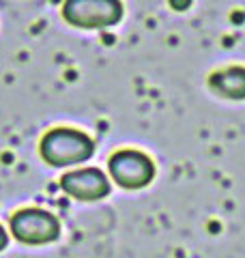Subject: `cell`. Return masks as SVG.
I'll use <instances>...</instances> for the list:
<instances>
[{
  "label": "cell",
  "instance_id": "1",
  "mask_svg": "<svg viewBox=\"0 0 245 258\" xmlns=\"http://www.w3.org/2000/svg\"><path fill=\"white\" fill-rule=\"evenodd\" d=\"M39 151H41V157L50 166L63 168V166H73L91 159L95 153V142L86 134L78 132V129L58 127V129H50L41 138Z\"/></svg>",
  "mask_w": 245,
  "mask_h": 258
},
{
  "label": "cell",
  "instance_id": "2",
  "mask_svg": "<svg viewBox=\"0 0 245 258\" xmlns=\"http://www.w3.org/2000/svg\"><path fill=\"white\" fill-rule=\"evenodd\" d=\"M63 18L76 28H108L122 18L120 0H65Z\"/></svg>",
  "mask_w": 245,
  "mask_h": 258
},
{
  "label": "cell",
  "instance_id": "3",
  "mask_svg": "<svg viewBox=\"0 0 245 258\" xmlns=\"http://www.w3.org/2000/svg\"><path fill=\"white\" fill-rule=\"evenodd\" d=\"M13 237L26 245L52 243L60 235V224L56 215L41 209H22L11 217Z\"/></svg>",
  "mask_w": 245,
  "mask_h": 258
},
{
  "label": "cell",
  "instance_id": "4",
  "mask_svg": "<svg viewBox=\"0 0 245 258\" xmlns=\"http://www.w3.org/2000/svg\"><path fill=\"white\" fill-rule=\"evenodd\" d=\"M110 174L120 187L125 189H140L146 187L153 176H155V166L149 155L134 149H122L116 151L110 157Z\"/></svg>",
  "mask_w": 245,
  "mask_h": 258
},
{
  "label": "cell",
  "instance_id": "5",
  "mask_svg": "<svg viewBox=\"0 0 245 258\" xmlns=\"http://www.w3.org/2000/svg\"><path fill=\"white\" fill-rule=\"evenodd\" d=\"M60 187L65 194L78 200H101L110 194V181L99 168H80L67 172L60 179Z\"/></svg>",
  "mask_w": 245,
  "mask_h": 258
},
{
  "label": "cell",
  "instance_id": "6",
  "mask_svg": "<svg viewBox=\"0 0 245 258\" xmlns=\"http://www.w3.org/2000/svg\"><path fill=\"white\" fill-rule=\"evenodd\" d=\"M211 91L228 99H245V67H228L209 78Z\"/></svg>",
  "mask_w": 245,
  "mask_h": 258
},
{
  "label": "cell",
  "instance_id": "7",
  "mask_svg": "<svg viewBox=\"0 0 245 258\" xmlns=\"http://www.w3.org/2000/svg\"><path fill=\"white\" fill-rule=\"evenodd\" d=\"M170 7L176 11H185V9H190V5H192V0H168Z\"/></svg>",
  "mask_w": 245,
  "mask_h": 258
},
{
  "label": "cell",
  "instance_id": "8",
  "mask_svg": "<svg viewBox=\"0 0 245 258\" xmlns=\"http://www.w3.org/2000/svg\"><path fill=\"white\" fill-rule=\"evenodd\" d=\"M7 243H9V235H7V230L0 226V252L7 247Z\"/></svg>",
  "mask_w": 245,
  "mask_h": 258
}]
</instances>
